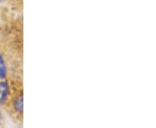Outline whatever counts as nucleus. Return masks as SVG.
I'll list each match as a JSON object with an SVG mask.
<instances>
[{"label":"nucleus","instance_id":"1","mask_svg":"<svg viewBox=\"0 0 156 128\" xmlns=\"http://www.w3.org/2000/svg\"><path fill=\"white\" fill-rule=\"evenodd\" d=\"M8 95V86L6 82H0V104L5 101Z\"/></svg>","mask_w":156,"mask_h":128},{"label":"nucleus","instance_id":"2","mask_svg":"<svg viewBox=\"0 0 156 128\" xmlns=\"http://www.w3.org/2000/svg\"><path fill=\"white\" fill-rule=\"evenodd\" d=\"M6 75V67L3 56L0 54V78L4 79Z\"/></svg>","mask_w":156,"mask_h":128},{"label":"nucleus","instance_id":"3","mask_svg":"<svg viewBox=\"0 0 156 128\" xmlns=\"http://www.w3.org/2000/svg\"><path fill=\"white\" fill-rule=\"evenodd\" d=\"M15 108L18 110V111H23V97L18 98L16 101H15Z\"/></svg>","mask_w":156,"mask_h":128},{"label":"nucleus","instance_id":"4","mask_svg":"<svg viewBox=\"0 0 156 128\" xmlns=\"http://www.w3.org/2000/svg\"><path fill=\"white\" fill-rule=\"evenodd\" d=\"M0 119H1V112H0Z\"/></svg>","mask_w":156,"mask_h":128}]
</instances>
